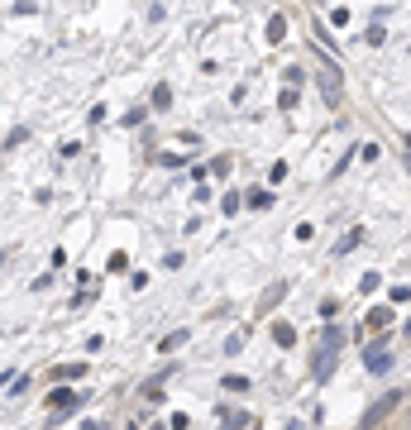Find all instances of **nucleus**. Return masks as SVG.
<instances>
[{"label":"nucleus","instance_id":"nucleus-1","mask_svg":"<svg viewBox=\"0 0 411 430\" xmlns=\"http://www.w3.org/2000/svg\"><path fill=\"white\" fill-rule=\"evenodd\" d=\"M315 82H320V96H325V106H340V101H344V82H340V67H335V63H320Z\"/></svg>","mask_w":411,"mask_h":430},{"label":"nucleus","instance_id":"nucleus-2","mask_svg":"<svg viewBox=\"0 0 411 430\" xmlns=\"http://www.w3.org/2000/svg\"><path fill=\"white\" fill-rule=\"evenodd\" d=\"M397 402H402V392H388V397H378L368 411H364V421H359V430H373V426H383L392 411H397Z\"/></svg>","mask_w":411,"mask_h":430},{"label":"nucleus","instance_id":"nucleus-3","mask_svg":"<svg viewBox=\"0 0 411 430\" xmlns=\"http://www.w3.org/2000/svg\"><path fill=\"white\" fill-rule=\"evenodd\" d=\"M364 368H368V373H388V368H392V349H388L383 339H373V344L364 349Z\"/></svg>","mask_w":411,"mask_h":430},{"label":"nucleus","instance_id":"nucleus-4","mask_svg":"<svg viewBox=\"0 0 411 430\" xmlns=\"http://www.w3.org/2000/svg\"><path fill=\"white\" fill-rule=\"evenodd\" d=\"M335 359H340L335 349H315V354H311V378H315V383H325V378L335 373Z\"/></svg>","mask_w":411,"mask_h":430},{"label":"nucleus","instance_id":"nucleus-5","mask_svg":"<svg viewBox=\"0 0 411 430\" xmlns=\"http://www.w3.org/2000/svg\"><path fill=\"white\" fill-rule=\"evenodd\" d=\"M82 407V392H72V387H53L48 392V411H77Z\"/></svg>","mask_w":411,"mask_h":430},{"label":"nucleus","instance_id":"nucleus-6","mask_svg":"<svg viewBox=\"0 0 411 430\" xmlns=\"http://www.w3.org/2000/svg\"><path fill=\"white\" fill-rule=\"evenodd\" d=\"M220 416H225V421H220V430H249V426H254V416H249L244 407H234V411H220Z\"/></svg>","mask_w":411,"mask_h":430},{"label":"nucleus","instance_id":"nucleus-7","mask_svg":"<svg viewBox=\"0 0 411 430\" xmlns=\"http://www.w3.org/2000/svg\"><path fill=\"white\" fill-rule=\"evenodd\" d=\"M320 349H335V354H340V349H344V330H340V325H325V335H320Z\"/></svg>","mask_w":411,"mask_h":430},{"label":"nucleus","instance_id":"nucleus-8","mask_svg":"<svg viewBox=\"0 0 411 430\" xmlns=\"http://www.w3.org/2000/svg\"><path fill=\"white\" fill-rule=\"evenodd\" d=\"M273 339H278L282 349H292V344H297V330H292L287 321H278V325H273Z\"/></svg>","mask_w":411,"mask_h":430},{"label":"nucleus","instance_id":"nucleus-9","mask_svg":"<svg viewBox=\"0 0 411 430\" xmlns=\"http://www.w3.org/2000/svg\"><path fill=\"white\" fill-rule=\"evenodd\" d=\"M187 339H192V335H187V330H173V335H168V339H158V349H163V354H173V349H182V344H187Z\"/></svg>","mask_w":411,"mask_h":430},{"label":"nucleus","instance_id":"nucleus-10","mask_svg":"<svg viewBox=\"0 0 411 430\" xmlns=\"http://www.w3.org/2000/svg\"><path fill=\"white\" fill-rule=\"evenodd\" d=\"M53 378H63V383H72V378H87V363H63V368H53Z\"/></svg>","mask_w":411,"mask_h":430},{"label":"nucleus","instance_id":"nucleus-11","mask_svg":"<svg viewBox=\"0 0 411 430\" xmlns=\"http://www.w3.org/2000/svg\"><path fill=\"white\" fill-rule=\"evenodd\" d=\"M282 34H287V19L273 14V19H268V43H282Z\"/></svg>","mask_w":411,"mask_h":430},{"label":"nucleus","instance_id":"nucleus-12","mask_svg":"<svg viewBox=\"0 0 411 430\" xmlns=\"http://www.w3.org/2000/svg\"><path fill=\"white\" fill-rule=\"evenodd\" d=\"M282 77H287V91H297V87L307 82V72H302V67H282Z\"/></svg>","mask_w":411,"mask_h":430},{"label":"nucleus","instance_id":"nucleus-13","mask_svg":"<svg viewBox=\"0 0 411 430\" xmlns=\"http://www.w3.org/2000/svg\"><path fill=\"white\" fill-rule=\"evenodd\" d=\"M392 321V311H388V306H373V311H368V325H373V330H378V325H388Z\"/></svg>","mask_w":411,"mask_h":430},{"label":"nucleus","instance_id":"nucleus-14","mask_svg":"<svg viewBox=\"0 0 411 430\" xmlns=\"http://www.w3.org/2000/svg\"><path fill=\"white\" fill-rule=\"evenodd\" d=\"M24 139H29V129L19 124V129H10V134H5V148H14V144H24Z\"/></svg>","mask_w":411,"mask_h":430},{"label":"nucleus","instance_id":"nucleus-15","mask_svg":"<svg viewBox=\"0 0 411 430\" xmlns=\"http://www.w3.org/2000/svg\"><path fill=\"white\" fill-rule=\"evenodd\" d=\"M378 282H383L378 273H364V278H359V292H378Z\"/></svg>","mask_w":411,"mask_h":430},{"label":"nucleus","instance_id":"nucleus-16","mask_svg":"<svg viewBox=\"0 0 411 430\" xmlns=\"http://www.w3.org/2000/svg\"><path fill=\"white\" fill-rule=\"evenodd\" d=\"M320 316H325V321H335V316H340V302H335V297H325V302H320Z\"/></svg>","mask_w":411,"mask_h":430},{"label":"nucleus","instance_id":"nucleus-17","mask_svg":"<svg viewBox=\"0 0 411 430\" xmlns=\"http://www.w3.org/2000/svg\"><path fill=\"white\" fill-rule=\"evenodd\" d=\"M239 206H244V201H239V192H230V196L220 201V211H225V215H234V211H239Z\"/></svg>","mask_w":411,"mask_h":430},{"label":"nucleus","instance_id":"nucleus-18","mask_svg":"<svg viewBox=\"0 0 411 430\" xmlns=\"http://www.w3.org/2000/svg\"><path fill=\"white\" fill-rule=\"evenodd\" d=\"M225 387H230V392H244V387H249V378H239V373H230V378H225Z\"/></svg>","mask_w":411,"mask_h":430},{"label":"nucleus","instance_id":"nucleus-19","mask_svg":"<svg viewBox=\"0 0 411 430\" xmlns=\"http://www.w3.org/2000/svg\"><path fill=\"white\" fill-rule=\"evenodd\" d=\"M153 430H168V426H153Z\"/></svg>","mask_w":411,"mask_h":430},{"label":"nucleus","instance_id":"nucleus-20","mask_svg":"<svg viewBox=\"0 0 411 430\" xmlns=\"http://www.w3.org/2000/svg\"><path fill=\"white\" fill-rule=\"evenodd\" d=\"M87 430H101V426H87Z\"/></svg>","mask_w":411,"mask_h":430},{"label":"nucleus","instance_id":"nucleus-21","mask_svg":"<svg viewBox=\"0 0 411 430\" xmlns=\"http://www.w3.org/2000/svg\"><path fill=\"white\" fill-rule=\"evenodd\" d=\"M407 335H411V321H407Z\"/></svg>","mask_w":411,"mask_h":430},{"label":"nucleus","instance_id":"nucleus-22","mask_svg":"<svg viewBox=\"0 0 411 430\" xmlns=\"http://www.w3.org/2000/svg\"><path fill=\"white\" fill-rule=\"evenodd\" d=\"M249 430H258V426H249Z\"/></svg>","mask_w":411,"mask_h":430}]
</instances>
